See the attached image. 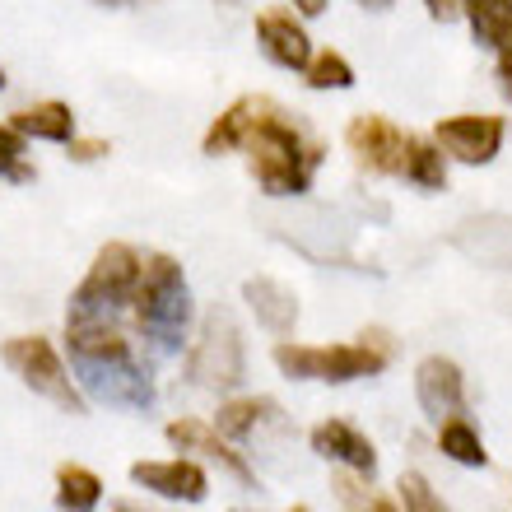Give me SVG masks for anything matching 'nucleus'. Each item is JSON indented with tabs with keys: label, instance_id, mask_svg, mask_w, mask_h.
<instances>
[{
	"label": "nucleus",
	"instance_id": "1",
	"mask_svg": "<svg viewBox=\"0 0 512 512\" xmlns=\"http://www.w3.org/2000/svg\"><path fill=\"white\" fill-rule=\"evenodd\" d=\"M247 173L270 201H303L326 163V140L312 131L298 112H289L280 98L256 94L252 122H247L243 149Z\"/></svg>",
	"mask_w": 512,
	"mask_h": 512
},
{
	"label": "nucleus",
	"instance_id": "2",
	"mask_svg": "<svg viewBox=\"0 0 512 512\" xmlns=\"http://www.w3.org/2000/svg\"><path fill=\"white\" fill-rule=\"evenodd\" d=\"M70 373L84 396L112 405V410H149L154 405V373L117 322H66Z\"/></svg>",
	"mask_w": 512,
	"mask_h": 512
},
{
	"label": "nucleus",
	"instance_id": "3",
	"mask_svg": "<svg viewBox=\"0 0 512 512\" xmlns=\"http://www.w3.org/2000/svg\"><path fill=\"white\" fill-rule=\"evenodd\" d=\"M131 317H135V331H140L154 350L173 354L187 345L196 303H191L187 270H182V261H177L173 252H145V270H140V289H135Z\"/></svg>",
	"mask_w": 512,
	"mask_h": 512
},
{
	"label": "nucleus",
	"instance_id": "4",
	"mask_svg": "<svg viewBox=\"0 0 512 512\" xmlns=\"http://www.w3.org/2000/svg\"><path fill=\"white\" fill-rule=\"evenodd\" d=\"M140 270H145V252L131 243H103L84 270V280L75 284L66 308V322H117L122 312H131L135 289H140Z\"/></svg>",
	"mask_w": 512,
	"mask_h": 512
},
{
	"label": "nucleus",
	"instance_id": "5",
	"mask_svg": "<svg viewBox=\"0 0 512 512\" xmlns=\"http://www.w3.org/2000/svg\"><path fill=\"white\" fill-rule=\"evenodd\" d=\"M0 359L33 396L52 401L56 410H66V415H84L89 410L75 373L66 368V359L56 354V345L47 336H10L0 345Z\"/></svg>",
	"mask_w": 512,
	"mask_h": 512
},
{
	"label": "nucleus",
	"instance_id": "6",
	"mask_svg": "<svg viewBox=\"0 0 512 512\" xmlns=\"http://www.w3.org/2000/svg\"><path fill=\"white\" fill-rule=\"evenodd\" d=\"M275 368L298 382H359L378 378L387 368V350L378 345H303V340H280L275 345Z\"/></svg>",
	"mask_w": 512,
	"mask_h": 512
},
{
	"label": "nucleus",
	"instance_id": "7",
	"mask_svg": "<svg viewBox=\"0 0 512 512\" xmlns=\"http://www.w3.org/2000/svg\"><path fill=\"white\" fill-rule=\"evenodd\" d=\"M187 378L205 391H233L247 378V345L243 331L224 308H210L201 317L196 345L187 354Z\"/></svg>",
	"mask_w": 512,
	"mask_h": 512
},
{
	"label": "nucleus",
	"instance_id": "8",
	"mask_svg": "<svg viewBox=\"0 0 512 512\" xmlns=\"http://www.w3.org/2000/svg\"><path fill=\"white\" fill-rule=\"evenodd\" d=\"M410 135L401 122H391L382 112H354L345 122V154L364 177H382V182H396L405 173V149H410Z\"/></svg>",
	"mask_w": 512,
	"mask_h": 512
},
{
	"label": "nucleus",
	"instance_id": "9",
	"mask_svg": "<svg viewBox=\"0 0 512 512\" xmlns=\"http://www.w3.org/2000/svg\"><path fill=\"white\" fill-rule=\"evenodd\" d=\"M429 135L461 168H489L503 154L508 117H499V112H452V117H438Z\"/></svg>",
	"mask_w": 512,
	"mask_h": 512
},
{
	"label": "nucleus",
	"instance_id": "10",
	"mask_svg": "<svg viewBox=\"0 0 512 512\" xmlns=\"http://www.w3.org/2000/svg\"><path fill=\"white\" fill-rule=\"evenodd\" d=\"M252 38H256V52L266 56L275 70H289V75H303L317 52V42L308 33V19L289 5H261L252 14Z\"/></svg>",
	"mask_w": 512,
	"mask_h": 512
},
{
	"label": "nucleus",
	"instance_id": "11",
	"mask_svg": "<svg viewBox=\"0 0 512 512\" xmlns=\"http://www.w3.org/2000/svg\"><path fill=\"white\" fill-rule=\"evenodd\" d=\"M131 480L159 499H173V503H205L210 494V475H205L201 461L191 457H163V461H135L131 466Z\"/></svg>",
	"mask_w": 512,
	"mask_h": 512
},
{
	"label": "nucleus",
	"instance_id": "12",
	"mask_svg": "<svg viewBox=\"0 0 512 512\" xmlns=\"http://www.w3.org/2000/svg\"><path fill=\"white\" fill-rule=\"evenodd\" d=\"M308 443L322 461H336V466H345V471L359 475V480H373V475H378V447L368 443L350 419H322V424L308 433Z\"/></svg>",
	"mask_w": 512,
	"mask_h": 512
},
{
	"label": "nucleus",
	"instance_id": "13",
	"mask_svg": "<svg viewBox=\"0 0 512 512\" xmlns=\"http://www.w3.org/2000/svg\"><path fill=\"white\" fill-rule=\"evenodd\" d=\"M415 396H419V410L433 419V424H443L452 415H466V378H461V368L443 354H429L424 364L415 368Z\"/></svg>",
	"mask_w": 512,
	"mask_h": 512
},
{
	"label": "nucleus",
	"instance_id": "14",
	"mask_svg": "<svg viewBox=\"0 0 512 512\" xmlns=\"http://www.w3.org/2000/svg\"><path fill=\"white\" fill-rule=\"evenodd\" d=\"M163 433H168V443L182 447V452H196V457H205V461H219L233 480H243V485L256 480L252 466H247V457L215 429V424H205V419H173Z\"/></svg>",
	"mask_w": 512,
	"mask_h": 512
},
{
	"label": "nucleus",
	"instance_id": "15",
	"mask_svg": "<svg viewBox=\"0 0 512 512\" xmlns=\"http://www.w3.org/2000/svg\"><path fill=\"white\" fill-rule=\"evenodd\" d=\"M5 122L19 135H28V140H38V145H61V149L80 135L75 108L61 103V98H38V103H28V108H14Z\"/></svg>",
	"mask_w": 512,
	"mask_h": 512
},
{
	"label": "nucleus",
	"instance_id": "16",
	"mask_svg": "<svg viewBox=\"0 0 512 512\" xmlns=\"http://www.w3.org/2000/svg\"><path fill=\"white\" fill-rule=\"evenodd\" d=\"M243 303L252 308V317L275 336H289L298 326V294L289 284L270 280V275H247L243 280Z\"/></svg>",
	"mask_w": 512,
	"mask_h": 512
},
{
	"label": "nucleus",
	"instance_id": "17",
	"mask_svg": "<svg viewBox=\"0 0 512 512\" xmlns=\"http://www.w3.org/2000/svg\"><path fill=\"white\" fill-rule=\"evenodd\" d=\"M461 19L480 52L499 56L503 47H512V0H461Z\"/></svg>",
	"mask_w": 512,
	"mask_h": 512
},
{
	"label": "nucleus",
	"instance_id": "18",
	"mask_svg": "<svg viewBox=\"0 0 512 512\" xmlns=\"http://www.w3.org/2000/svg\"><path fill=\"white\" fill-rule=\"evenodd\" d=\"M401 182H410L415 191H447L452 182V159H447L433 135H410V149H405V173Z\"/></svg>",
	"mask_w": 512,
	"mask_h": 512
},
{
	"label": "nucleus",
	"instance_id": "19",
	"mask_svg": "<svg viewBox=\"0 0 512 512\" xmlns=\"http://www.w3.org/2000/svg\"><path fill=\"white\" fill-rule=\"evenodd\" d=\"M252 108H256V94H243V98H233L229 108H224L215 122L205 126V135H201V154H205V159H229V154H238V149H243V135H247V122H252Z\"/></svg>",
	"mask_w": 512,
	"mask_h": 512
},
{
	"label": "nucleus",
	"instance_id": "20",
	"mask_svg": "<svg viewBox=\"0 0 512 512\" xmlns=\"http://www.w3.org/2000/svg\"><path fill=\"white\" fill-rule=\"evenodd\" d=\"M270 419H280V405L270 401V396H233V401L219 405L215 429L224 438H233V443H243L256 429H266Z\"/></svg>",
	"mask_w": 512,
	"mask_h": 512
},
{
	"label": "nucleus",
	"instance_id": "21",
	"mask_svg": "<svg viewBox=\"0 0 512 512\" xmlns=\"http://www.w3.org/2000/svg\"><path fill=\"white\" fill-rule=\"evenodd\" d=\"M103 503V480L89 466H56V508L61 512H94Z\"/></svg>",
	"mask_w": 512,
	"mask_h": 512
},
{
	"label": "nucleus",
	"instance_id": "22",
	"mask_svg": "<svg viewBox=\"0 0 512 512\" xmlns=\"http://www.w3.org/2000/svg\"><path fill=\"white\" fill-rule=\"evenodd\" d=\"M298 80L308 84L312 94H345V89H354V66H350V56L336 52V47H317L308 61V70L298 75Z\"/></svg>",
	"mask_w": 512,
	"mask_h": 512
},
{
	"label": "nucleus",
	"instance_id": "23",
	"mask_svg": "<svg viewBox=\"0 0 512 512\" xmlns=\"http://www.w3.org/2000/svg\"><path fill=\"white\" fill-rule=\"evenodd\" d=\"M438 452L452 457L457 466H489L485 443H480V433H475V424L466 415H452L438 424Z\"/></svg>",
	"mask_w": 512,
	"mask_h": 512
},
{
	"label": "nucleus",
	"instance_id": "24",
	"mask_svg": "<svg viewBox=\"0 0 512 512\" xmlns=\"http://www.w3.org/2000/svg\"><path fill=\"white\" fill-rule=\"evenodd\" d=\"M33 177H38L33 140L19 135L10 122H0V182H5V187H28Z\"/></svg>",
	"mask_w": 512,
	"mask_h": 512
},
{
	"label": "nucleus",
	"instance_id": "25",
	"mask_svg": "<svg viewBox=\"0 0 512 512\" xmlns=\"http://www.w3.org/2000/svg\"><path fill=\"white\" fill-rule=\"evenodd\" d=\"M401 499H405V512H447L443 503H438V494L429 489V480L424 475H401Z\"/></svg>",
	"mask_w": 512,
	"mask_h": 512
},
{
	"label": "nucleus",
	"instance_id": "26",
	"mask_svg": "<svg viewBox=\"0 0 512 512\" xmlns=\"http://www.w3.org/2000/svg\"><path fill=\"white\" fill-rule=\"evenodd\" d=\"M112 154V140L108 135H75L66 145V159L70 163H103Z\"/></svg>",
	"mask_w": 512,
	"mask_h": 512
},
{
	"label": "nucleus",
	"instance_id": "27",
	"mask_svg": "<svg viewBox=\"0 0 512 512\" xmlns=\"http://www.w3.org/2000/svg\"><path fill=\"white\" fill-rule=\"evenodd\" d=\"M419 5H424L433 24H457L461 19V0H419Z\"/></svg>",
	"mask_w": 512,
	"mask_h": 512
},
{
	"label": "nucleus",
	"instance_id": "28",
	"mask_svg": "<svg viewBox=\"0 0 512 512\" xmlns=\"http://www.w3.org/2000/svg\"><path fill=\"white\" fill-rule=\"evenodd\" d=\"M494 80H499V94L512 103V47H503V52L494 56Z\"/></svg>",
	"mask_w": 512,
	"mask_h": 512
},
{
	"label": "nucleus",
	"instance_id": "29",
	"mask_svg": "<svg viewBox=\"0 0 512 512\" xmlns=\"http://www.w3.org/2000/svg\"><path fill=\"white\" fill-rule=\"evenodd\" d=\"M284 5H289V10H298L308 24H312V19H322V14L331 10V0H284Z\"/></svg>",
	"mask_w": 512,
	"mask_h": 512
},
{
	"label": "nucleus",
	"instance_id": "30",
	"mask_svg": "<svg viewBox=\"0 0 512 512\" xmlns=\"http://www.w3.org/2000/svg\"><path fill=\"white\" fill-rule=\"evenodd\" d=\"M354 512H401V508L387 499H364V503H354Z\"/></svg>",
	"mask_w": 512,
	"mask_h": 512
},
{
	"label": "nucleus",
	"instance_id": "31",
	"mask_svg": "<svg viewBox=\"0 0 512 512\" xmlns=\"http://www.w3.org/2000/svg\"><path fill=\"white\" fill-rule=\"evenodd\" d=\"M350 5H359V10H373V14H387L396 0H350Z\"/></svg>",
	"mask_w": 512,
	"mask_h": 512
},
{
	"label": "nucleus",
	"instance_id": "32",
	"mask_svg": "<svg viewBox=\"0 0 512 512\" xmlns=\"http://www.w3.org/2000/svg\"><path fill=\"white\" fill-rule=\"evenodd\" d=\"M122 512H149V508H140V503H122Z\"/></svg>",
	"mask_w": 512,
	"mask_h": 512
},
{
	"label": "nucleus",
	"instance_id": "33",
	"mask_svg": "<svg viewBox=\"0 0 512 512\" xmlns=\"http://www.w3.org/2000/svg\"><path fill=\"white\" fill-rule=\"evenodd\" d=\"M5 84H10V80H5V66H0V89H5Z\"/></svg>",
	"mask_w": 512,
	"mask_h": 512
},
{
	"label": "nucleus",
	"instance_id": "34",
	"mask_svg": "<svg viewBox=\"0 0 512 512\" xmlns=\"http://www.w3.org/2000/svg\"><path fill=\"white\" fill-rule=\"evenodd\" d=\"M289 512H312V508H289Z\"/></svg>",
	"mask_w": 512,
	"mask_h": 512
},
{
	"label": "nucleus",
	"instance_id": "35",
	"mask_svg": "<svg viewBox=\"0 0 512 512\" xmlns=\"http://www.w3.org/2000/svg\"><path fill=\"white\" fill-rule=\"evenodd\" d=\"M224 5H238V0H224Z\"/></svg>",
	"mask_w": 512,
	"mask_h": 512
}]
</instances>
